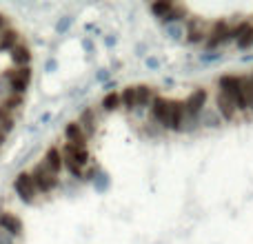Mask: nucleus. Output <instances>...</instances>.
I'll list each match as a JSON object with an SVG mask.
<instances>
[{
  "mask_svg": "<svg viewBox=\"0 0 253 244\" xmlns=\"http://www.w3.org/2000/svg\"><path fill=\"white\" fill-rule=\"evenodd\" d=\"M184 116V105L180 100H171V111H169V131H178L180 133V122Z\"/></svg>",
  "mask_w": 253,
  "mask_h": 244,
  "instance_id": "a211bd4d",
  "label": "nucleus"
},
{
  "mask_svg": "<svg viewBox=\"0 0 253 244\" xmlns=\"http://www.w3.org/2000/svg\"><path fill=\"white\" fill-rule=\"evenodd\" d=\"M22 42L20 38V31L13 29V27H9V29H4L2 34H0V51H13V49L18 47V44Z\"/></svg>",
  "mask_w": 253,
  "mask_h": 244,
  "instance_id": "dca6fc26",
  "label": "nucleus"
},
{
  "mask_svg": "<svg viewBox=\"0 0 253 244\" xmlns=\"http://www.w3.org/2000/svg\"><path fill=\"white\" fill-rule=\"evenodd\" d=\"M58 69V62H56V58H47V62H44V71H56Z\"/></svg>",
  "mask_w": 253,
  "mask_h": 244,
  "instance_id": "2f4dec72",
  "label": "nucleus"
},
{
  "mask_svg": "<svg viewBox=\"0 0 253 244\" xmlns=\"http://www.w3.org/2000/svg\"><path fill=\"white\" fill-rule=\"evenodd\" d=\"M209 29L200 18H187V29H184V36L191 44H200V42H207V36H209Z\"/></svg>",
  "mask_w": 253,
  "mask_h": 244,
  "instance_id": "9d476101",
  "label": "nucleus"
},
{
  "mask_svg": "<svg viewBox=\"0 0 253 244\" xmlns=\"http://www.w3.org/2000/svg\"><path fill=\"white\" fill-rule=\"evenodd\" d=\"M42 162L47 169H51L53 173H58L60 175V171L65 169V160H62V151H60V147H56V144H51V147L44 151V156H42Z\"/></svg>",
  "mask_w": 253,
  "mask_h": 244,
  "instance_id": "4468645a",
  "label": "nucleus"
},
{
  "mask_svg": "<svg viewBox=\"0 0 253 244\" xmlns=\"http://www.w3.org/2000/svg\"><path fill=\"white\" fill-rule=\"evenodd\" d=\"M83 47H84V51H89V53L93 51V42H91L89 38H84V40H83Z\"/></svg>",
  "mask_w": 253,
  "mask_h": 244,
  "instance_id": "f704fd0d",
  "label": "nucleus"
},
{
  "mask_svg": "<svg viewBox=\"0 0 253 244\" xmlns=\"http://www.w3.org/2000/svg\"><path fill=\"white\" fill-rule=\"evenodd\" d=\"M4 74L9 76V82H11L13 93L25 96L29 84H31V80H34V69H31V67H22V69L11 67V69H4Z\"/></svg>",
  "mask_w": 253,
  "mask_h": 244,
  "instance_id": "423d86ee",
  "label": "nucleus"
},
{
  "mask_svg": "<svg viewBox=\"0 0 253 244\" xmlns=\"http://www.w3.org/2000/svg\"><path fill=\"white\" fill-rule=\"evenodd\" d=\"M7 138H9V135H7V133H4V131H0V147H2V144H4V142H7Z\"/></svg>",
  "mask_w": 253,
  "mask_h": 244,
  "instance_id": "4c0bfd02",
  "label": "nucleus"
},
{
  "mask_svg": "<svg viewBox=\"0 0 253 244\" xmlns=\"http://www.w3.org/2000/svg\"><path fill=\"white\" fill-rule=\"evenodd\" d=\"M11 187H13V193H16V198L22 202V204H27V206L38 204L40 198H42V196H40V191L36 189L34 178L29 175V171H20V173L13 178Z\"/></svg>",
  "mask_w": 253,
  "mask_h": 244,
  "instance_id": "f03ea898",
  "label": "nucleus"
},
{
  "mask_svg": "<svg viewBox=\"0 0 253 244\" xmlns=\"http://www.w3.org/2000/svg\"><path fill=\"white\" fill-rule=\"evenodd\" d=\"M149 109H151V120L156 122V124H160L162 129H167V126H169L171 100H167V98H162V96H156V98H153V102L149 105Z\"/></svg>",
  "mask_w": 253,
  "mask_h": 244,
  "instance_id": "1a4fd4ad",
  "label": "nucleus"
},
{
  "mask_svg": "<svg viewBox=\"0 0 253 244\" xmlns=\"http://www.w3.org/2000/svg\"><path fill=\"white\" fill-rule=\"evenodd\" d=\"M120 105L126 111H135L138 109V100H135V87H125L120 91Z\"/></svg>",
  "mask_w": 253,
  "mask_h": 244,
  "instance_id": "4be33fe9",
  "label": "nucleus"
},
{
  "mask_svg": "<svg viewBox=\"0 0 253 244\" xmlns=\"http://www.w3.org/2000/svg\"><path fill=\"white\" fill-rule=\"evenodd\" d=\"M65 140L71 147H87L89 144V135L84 133V129L78 124V120L65 124Z\"/></svg>",
  "mask_w": 253,
  "mask_h": 244,
  "instance_id": "f8f14e48",
  "label": "nucleus"
},
{
  "mask_svg": "<svg viewBox=\"0 0 253 244\" xmlns=\"http://www.w3.org/2000/svg\"><path fill=\"white\" fill-rule=\"evenodd\" d=\"M109 76H111L109 69H100V71H98V76H96V80H98V82H107V80H109Z\"/></svg>",
  "mask_w": 253,
  "mask_h": 244,
  "instance_id": "473e14b6",
  "label": "nucleus"
},
{
  "mask_svg": "<svg viewBox=\"0 0 253 244\" xmlns=\"http://www.w3.org/2000/svg\"><path fill=\"white\" fill-rule=\"evenodd\" d=\"M147 67H151V69H158V60H156V58H149V60H147Z\"/></svg>",
  "mask_w": 253,
  "mask_h": 244,
  "instance_id": "e433bc0d",
  "label": "nucleus"
},
{
  "mask_svg": "<svg viewBox=\"0 0 253 244\" xmlns=\"http://www.w3.org/2000/svg\"><path fill=\"white\" fill-rule=\"evenodd\" d=\"M105 44H107V47H114V44H116V38H114V36H107V38H105Z\"/></svg>",
  "mask_w": 253,
  "mask_h": 244,
  "instance_id": "c9c22d12",
  "label": "nucleus"
},
{
  "mask_svg": "<svg viewBox=\"0 0 253 244\" xmlns=\"http://www.w3.org/2000/svg\"><path fill=\"white\" fill-rule=\"evenodd\" d=\"M173 7H175V2H171V0H158V2H153L149 9H151L153 16L160 18V20H162L165 16H169L171 9H173Z\"/></svg>",
  "mask_w": 253,
  "mask_h": 244,
  "instance_id": "b1692460",
  "label": "nucleus"
},
{
  "mask_svg": "<svg viewBox=\"0 0 253 244\" xmlns=\"http://www.w3.org/2000/svg\"><path fill=\"white\" fill-rule=\"evenodd\" d=\"M78 124L84 129V133L91 138L93 133H96V129H98V114H96V109H91V107H87V109L80 114V118H78Z\"/></svg>",
  "mask_w": 253,
  "mask_h": 244,
  "instance_id": "f3484780",
  "label": "nucleus"
},
{
  "mask_svg": "<svg viewBox=\"0 0 253 244\" xmlns=\"http://www.w3.org/2000/svg\"><path fill=\"white\" fill-rule=\"evenodd\" d=\"M49 120H51V114H44L42 118H40V122H38V124H44V122H49Z\"/></svg>",
  "mask_w": 253,
  "mask_h": 244,
  "instance_id": "58836bf2",
  "label": "nucleus"
},
{
  "mask_svg": "<svg viewBox=\"0 0 253 244\" xmlns=\"http://www.w3.org/2000/svg\"><path fill=\"white\" fill-rule=\"evenodd\" d=\"M62 160H65V169L69 171L74 178H84V171H87L91 156H89L87 147H71V144H62Z\"/></svg>",
  "mask_w": 253,
  "mask_h": 244,
  "instance_id": "f257e3e1",
  "label": "nucleus"
},
{
  "mask_svg": "<svg viewBox=\"0 0 253 244\" xmlns=\"http://www.w3.org/2000/svg\"><path fill=\"white\" fill-rule=\"evenodd\" d=\"M13 129H16V114H11V111L0 107V131H4V133L9 135Z\"/></svg>",
  "mask_w": 253,
  "mask_h": 244,
  "instance_id": "5701e85b",
  "label": "nucleus"
},
{
  "mask_svg": "<svg viewBox=\"0 0 253 244\" xmlns=\"http://www.w3.org/2000/svg\"><path fill=\"white\" fill-rule=\"evenodd\" d=\"M220 58H222V53L209 51V53H202V56H200V60H202V62H215V60H220Z\"/></svg>",
  "mask_w": 253,
  "mask_h": 244,
  "instance_id": "c85d7f7f",
  "label": "nucleus"
},
{
  "mask_svg": "<svg viewBox=\"0 0 253 244\" xmlns=\"http://www.w3.org/2000/svg\"><path fill=\"white\" fill-rule=\"evenodd\" d=\"M233 40V25H229L227 20H220V22H213L209 29V36H207V49L213 51V49L222 47L224 42Z\"/></svg>",
  "mask_w": 253,
  "mask_h": 244,
  "instance_id": "39448f33",
  "label": "nucleus"
},
{
  "mask_svg": "<svg viewBox=\"0 0 253 244\" xmlns=\"http://www.w3.org/2000/svg\"><path fill=\"white\" fill-rule=\"evenodd\" d=\"M71 25H74V16H62V18H58V22H56V34H58V36L67 34Z\"/></svg>",
  "mask_w": 253,
  "mask_h": 244,
  "instance_id": "cd10ccee",
  "label": "nucleus"
},
{
  "mask_svg": "<svg viewBox=\"0 0 253 244\" xmlns=\"http://www.w3.org/2000/svg\"><path fill=\"white\" fill-rule=\"evenodd\" d=\"M233 40H236L238 49L253 47V22L245 20L240 25H233Z\"/></svg>",
  "mask_w": 253,
  "mask_h": 244,
  "instance_id": "ddd939ff",
  "label": "nucleus"
},
{
  "mask_svg": "<svg viewBox=\"0 0 253 244\" xmlns=\"http://www.w3.org/2000/svg\"><path fill=\"white\" fill-rule=\"evenodd\" d=\"M184 16H187V7H178V4H175V7L171 9L169 16L162 18V22H165V25H169V27H173L175 22H180Z\"/></svg>",
  "mask_w": 253,
  "mask_h": 244,
  "instance_id": "a878e982",
  "label": "nucleus"
},
{
  "mask_svg": "<svg viewBox=\"0 0 253 244\" xmlns=\"http://www.w3.org/2000/svg\"><path fill=\"white\" fill-rule=\"evenodd\" d=\"M207 98H209L207 89H196V91H191L187 100L182 102V105H184V114L191 116V118H200L202 109L207 107Z\"/></svg>",
  "mask_w": 253,
  "mask_h": 244,
  "instance_id": "6e6552de",
  "label": "nucleus"
},
{
  "mask_svg": "<svg viewBox=\"0 0 253 244\" xmlns=\"http://www.w3.org/2000/svg\"><path fill=\"white\" fill-rule=\"evenodd\" d=\"M215 109L222 116V120H236L238 114H240L236 100H233L231 96H227L224 91H220V89H218V93H215Z\"/></svg>",
  "mask_w": 253,
  "mask_h": 244,
  "instance_id": "9b49d317",
  "label": "nucleus"
},
{
  "mask_svg": "<svg viewBox=\"0 0 253 244\" xmlns=\"http://www.w3.org/2000/svg\"><path fill=\"white\" fill-rule=\"evenodd\" d=\"M29 175L34 178V184L40 191V196H47V193L56 191V189L60 187V175L53 173L51 169H47L42 162L34 164V169H29Z\"/></svg>",
  "mask_w": 253,
  "mask_h": 244,
  "instance_id": "7ed1b4c3",
  "label": "nucleus"
},
{
  "mask_svg": "<svg viewBox=\"0 0 253 244\" xmlns=\"http://www.w3.org/2000/svg\"><path fill=\"white\" fill-rule=\"evenodd\" d=\"M0 244H18L16 238H11L9 233H4L2 229H0Z\"/></svg>",
  "mask_w": 253,
  "mask_h": 244,
  "instance_id": "c756f323",
  "label": "nucleus"
},
{
  "mask_svg": "<svg viewBox=\"0 0 253 244\" xmlns=\"http://www.w3.org/2000/svg\"><path fill=\"white\" fill-rule=\"evenodd\" d=\"M120 93L118 91H111V93H105L100 100V109L105 111V114H111V111H118L120 109Z\"/></svg>",
  "mask_w": 253,
  "mask_h": 244,
  "instance_id": "412c9836",
  "label": "nucleus"
},
{
  "mask_svg": "<svg viewBox=\"0 0 253 244\" xmlns=\"http://www.w3.org/2000/svg\"><path fill=\"white\" fill-rule=\"evenodd\" d=\"M9 58H11L13 67L16 69H22V67H31V60H34V53H31L29 44L20 42L13 51H9Z\"/></svg>",
  "mask_w": 253,
  "mask_h": 244,
  "instance_id": "2eb2a0df",
  "label": "nucleus"
},
{
  "mask_svg": "<svg viewBox=\"0 0 253 244\" xmlns=\"http://www.w3.org/2000/svg\"><path fill=\"white\" fill-rule=\"evenodd\" d=\"M22 105H25V96H18V93H13V96H9L7 100L0 102V107L11 111V114H18V111L22 109Z\"/></svg>",
  "mask_w": 253,
  "mask_h": 244,
  "instance_id": "393cba45",
  "label": "nucleus"
},
{
  "mask_svg": "<svg viewBox=\"0 0 253 244\" xmlns=\"http://www.w3.org/2000/svg\"><path fill=\"white\" fill-rule=\"evenodd\" d=\"M153 98H156V91H153V87H149V84H138V87H135V100H138V109L151 105Z\"/></svg>",
  "mask_w": 253,
  "mask_h": 244,
  "instance_id": "6ab92c4d",
  "label": "nucleus"
},
{
  "mask_svg": "<svg viewBox=\"0 0 253 244\" xmlns=\"http://www.w3.org/2000/svg\"><path fill=\"white\" fill-rule=\"evenodd\" d=\"M9 96H13V89H11V82H9V76L2 71L0 74V102L7 100Z\"/></svg>",
  "mask_w": 253,
  "mask_h": 244,
  "instance_id": "bb28decb",
  "label": "nucleus"
},
{
  "mask_svg": "<svg viewBox=\"0 0 253 244\" xmlns=\"http://www.w3.org/2000/svg\"><path fill=\"white\" fill-rule=\"evenodd\" d=\"M200 124L202 126H220L222 124V116L218 114L215 107H205L200 114Z\"/></svg>",
  "mask_w": 253,
  "mask_h": 244,
  "instance_id": "aec40b11",
  "label": "nucleus"
},
{
  "mask_svg": "<svg viewBox=\"0 0 253 244\" xmlns=\"http://www.w3.org/2000/svg\"><path fill=\"white\" fill-rule=\"evenodd\" d=\"M4 29H9V18L4 16V13H0V34H2Z\"/></svg>",
  "mask_w": 253,
  "mask_h": 244,
  "instance_id": "72a5a7b5",
  "label": "nucleus"
},
{
  "mask_svg": "<svg viewBox=\"0 0 253 244\" xmlns=\"http://www.w3.org/2000/svg\"><path fill=\"white\" fill-rule=\"evenodd\" d=\"M167 31H169V34H171V38H175V40H178V38H182V36H184V31L180 29V27H167Z\"/></svg>",
  "mask_w": 253,
  "mask_h": 244,
  "instance_id": "7c9ffc66",
  "label": "nucleus"
},
{
  "mask_svg": "<svg viewBox=\"0 0 253 244\" xmlns=\"http://www.w3.org/2000/svg\"><path fill=\"white\" fill-rule=\"evenodd\" d=\"M218 89L224 91L227 96H231L236 100L238 109L240 111H247L245 107V98H242V76H233V74H227V76H220L218 78Z\"/></svg>",
  "mask_w": 253,
  "mask_h": 244,
  "instance_id": "20e7f679",
  "label": "nucleus"
},
{
  "mask_svg": "<svg viewBox=\"0 0 253 244\" xmlns=\"http://www.w3.org/2000/svg\"><path fill=\"white\" fill-rule=\"evenodd\" d=\"M0 229L4 233H9L11 238H16V240H22V236H25V222H22V218L9 209H0Z\"/></svg>",
  "mask_w": 253,
  "mask_h": 244,
  "instance_id": "0eeeda50",
  "label": "nucleus"
}]
</instances>
